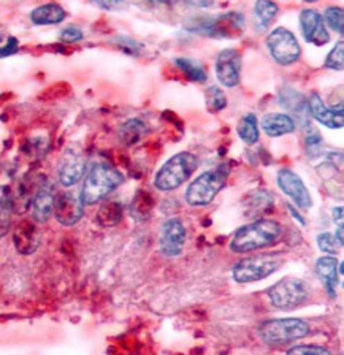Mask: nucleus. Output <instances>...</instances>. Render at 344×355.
<instances>
[{"label": "nucleus", "instance_id": "f257e3e1", "mask_svg": "<svg viewBox=\"0 0 344 355\" xmlns=\"http://www.w3.org/2000/svg\"><path fill=\"white\" fill-rule=\"evenodd\" d=\"M281 225L273 219H257L238 229L230 241V249L237 254L252 252L268 248L280 240Z\"/></svg>", "mask_w": 344, "mask_h": 355}, {"label": "nucleus", "instance_id": "a878e982", "mask_svg": "<svg viewBox=\"0 0 344 355\" xmlns=\"http://www.w3.org/2000/svg\"><path fill=\"white\" fill-rule=\"evenodd\" d=\"M144 132H146V125H144V122L138 118H132L121 125L119 138L122 143L127 144V146H132V144H135L141 140Z\"/></svg>", "mask_w": 344, "mask_h": 355}, {"label": "nucleus", "instance_id": "6e6552de", "mask_svg": "<svg viewBox=\"0 0 344 355\" xmlns=\"http://www.w3.org/2000/svg\"><path fill=\"white\" fill-rule=\"evenodd\" d=\"M266 48L277 64L292 65L295 64L302 54L298 40L291 31L284 27H277L266 37Z\"/></svg>", "mask_w": 344, "mask_h": 355}, {"label": "nucleus", "instance_id": "6ab92c4d", "mask_svg": "<svg viewBox=\"0 0 344 355\" xmlns=\"http://www.w3.org/2000/svg\"><path fill=\"white\" fill-rule=\"evenodd\" d=\"M280 103L281 107H284L289 113L295 116L300 124H302L304 129L311 127V116L308 110V98L303 96V94L297 92L295 89L292 87H284L281 89L280 92Z\"/></svg>", "mask_w": 344, "mask_h": 355}, {"label": "nucleus", "instance_id": "7c9ffc66", "mask_svg": "<svg viewBox=\"0 0 344 355\" xmlns=\"http://www.w3.org/2000/svg\"><path fill=\"white\" fill-rule=\"evenodd\" d=\"M207 107L211 113H219L227 107L225 94L218 86H211L207 91Z\"/></svg>", "mask_w": 344, "mask_h": 355}, {"label": "nucleus", "instance_id": "20e7f679", "mask_svg": "<svg viewBox=\"0 0 344 355\" xmlns=\"http://www.w3.org/2000/svg\"><path fill=\"white\" fill-rule=\"evenodd\" d=\"M311 327L302 319H273L266 320L259 327V336L265 344L270 346H284L308 336Z\"/></svg>", "mask_w": 344, "mask_h": 355}, {"label": "nucleus", "instance_id": "7ed1b4c3", "mask_svg": "<svg viewBox=\"0 0 344 355\" xmlns=\"http://www.w3.org/2000/svg\"><path fill=\"white\" fill-rule=\"evenodd\" d=\"M198 166V159L196 154L182 151L175 154L173 157L166 160L155 173L154 187L162 192L175 191L194 175Z\"/></svg>", "mask_w": 344, "mask_h": 355}, {"label": "nucleus", "instance_id": "2eb2a0df", "mask_svg": "<svg viewBox=\"0 0 344 355\" xmlns=\"http://www.w3.org/2000/svg\"><path fill=\"white\" fill-rule=\"evenodd\" d=\"M309 116L319 122V124L329 127V129H343V103L336 108H330L324 103L318 92H311L308 98Z\"/></svg>", "mask_w": 344, "mask_h": 355}, {"label": "nucleus", "instance_id": "58836bf2", "mask_svg": "<svg viewBox=\"0 0 344 355\" xmlns=\"http://www.w3.org/2000/svg\"><path fill=\"white\" fill-rule=\"evenodd\" d=\"M18 53V40L15 37H10L7 44L3 48H0V58H7V55Z\"/></svg>", "mask_w": 344, "mask_h": 355}, {"label": "nucleus", "instance_id": "a211bd4d", "mask_svg": "<svg viewBox=\"0 0 344 355\" xmlns=\"http://www.w3.org/2000/svg\"><path fill=\"white\" fill-rule=\"evenodd\" d=\"M13 244L16 251L22 255L33 254L40 246V232L33 220L24 219L15 227L13 232Z\"/></svg>", "mask_w": 344, "mask_h": 355}, {"label": "nucleus", "instance_id": "79ce46f5", "mask_svg": "<svg viewBox=\"0 0 344 355\" xmlns=\"http://www.w3.org/2000/svg\"><path fill=\"white\" fill-rule=\"evenodd\" d=\"M2 40H3V38H2V33H0V43H2Z\"/></svg>", "mask_w": 344, "mask_h": 355}, {"label": "nucleus", "instance_id": "473e14b6", "mask_svg": "<svg viewBox=\"0 0 344 355\" xmlns=\"http://www.w3.org/2000/svg\"><path fill=\"white\" fill-rule=\"evenodd\" d=\"M325 67L330 70H343L344 67V43L338 42L325 59Z\"/></svg>", "mask_w": 344, "mask_h": 355}, {"label": "nucleus", "instance_id": "bb28decb", "mask_svg": "<svg viewBox=\"0 0 344 355\" xmlns=\"http://www.w3.org/2000/svg\"><path fill=\"white\" fill-rule=\"evenodd\" d=\"M13 211L11 191L8 187H0V238H3L10 230Z\"/></svg>", "mask_w": 344, "mask_h": 355}, {"label": "nucleus", "instance_id": "423d86ee", "mask_svg": "<svg viewBox=\"0 0 344 355\" xmlns=\"http://www.w3.org/2000/svg\"><path fill=\"white\" fill-rule=\"evenodd\" d=\"M266 295H268L275 308L281 311H291L308 302L309 287L302 279L286 277V279L276 282L273 287H270Z\"/></svg>", "mask_w": 344, "mask_h": 355}, {"label": "nucleus", "instance_id": "1a4fd4ad", "mask_svg": "<svg viewBox=\"0 0 344 355\" xmlns=\"http://www.w3.org/2000/svg\"><path fill=\"white\" fill-rule=\"evenodd\" d=\"M244 27V16L238 11H229L225 15H219L216 18H209L198 22L196 32H202L205 35L214 38H233L241 33Z\"/></svg>", "mask_w": 344, "mask_h": 355}, {"label": "nucleus", "instance_id": "dca6fc26", "mask_svg": "<svg viewBox=\"0 0 344 355\" xmlns=\"http://www.w3.org/2000/svg\"><path fill=\"white\" fill-rule=\"evenodd\" d=\"M54 218L62 225H75L83 218V203L74 192H64L54 202Z\"/></svg>", "mask_w": 344, "mask_h": 355}, {"label": "nucleus", "instance_id": "9d476101", "mask_svg": "<svg viewBox=\"0 0 344 355\" xmlns=\"http://www.w3.org/2000/svg\"><path fill=\"white\" fill-rule=\"evenodd\" d=\"M216 76L224 87H237L241 78V54L237 49H224L216 58Z\"/></svg>", "mask_w": 344, "mask_h": 355}, {"label": "nucleus", "instance_id": "cd10ccee", "mask_svg": "<svg viewBox=\"0 0 344 355\" xmlns=\"http://www.w3.org/2000/svg\"><path fill=\"white\" fill-rule=\"evenodd\" d=\"M237 133L244 143L249 144V146L257 143L259 141V122H257V118H255V114L249 113L246 116H243L240 122H238Z\"/></svg>", "mask_w": 344, "mask_h": 355}, {"label": "nucleus", "instance_id": "4468645a", "mask_svg": "<svg viewBox=\"0 0 344 355\" xmlns=\"http://www.w3.org/2000/svg\"><path fill=\"white\" fill-rule=\"evenodd\" d=\"M186 243V229L178 218H171L164 224L160 233V251L166 257H176L182 252Z\"/></svg>", "mask_w": 344, "mask_h": 355}, {"label": "nucleus", "instance_id": "c85d7f7f", "mask_svg": "<svg viewBox=\"0 0 344 355\" xmlns=\"http://www.w3.org/2000/svg\"><path fill=\"white\" fill-rule=\"evenodd\" d=\"M273 202L275 197L271 196L270 192L266 191H259L255 192L254 196L249 198L248 203V213L251 216H262V214H268L271 209H273Z\"/></svg>", "mask_w": 344, "mask_h": 355}, {"label": "nucleus", "instance_id": "f704fd0d", "mask_svg": "<svg viewBox=\"0 0 344 355\" xmlns=\"http://www.w3.org/2000/svg\"><path fill=\"white\" fill-rule=\"evenodd\" d=\"M318 246L322 252L336 254L338 246H340V244H338L335 235H332L330 232H324L318 235Z\"/></svg>", "mask_w": 344, "mask_h": 355}, {"label": "nucleus", "instance_id": "f3484780", "mask_svg": "<svg viewBox=\"0 0 344 355\" xmlns=\"http://www.w3.org/2000/svg\"><path fill=\"white\" fill-rule=\"evenodd\" d=\"M54 186L53 182L48 180H43L40 184H38L35 196L32 198V216L35 222H46L53 216L54 211Z\"/></svg>", "mask_w": 344, "mask_h": 355}, {"label": "nucleus", "instance_id": "5701e85b", "mask_svg": "<svg viewBox=\"0 0 344 355\" xmlns=\"http://www.w3.org/2000/svg\"><path fill=\"white\" fill-rule=\"evenodd\" d=\"M277 5L273 2H266V0H259L254 5V18H255V29L257 32H265L268 29L271 22L277 16Z\"/></svg>", "mask_w": 344, "mask_h": 355}, {"label": "nucleus", "instance_id": "ddd939ff", "mask_svg": "<svg viewBox=\"0 0 344 355\" xmlns=\"http://www.w3.org/2000/svg\"><path fill=\"white\" fill-rule=\"evenodd\" d=\"M300 29H302V35L308 43L322 46V44L330 42V35L318 10L307 8L300 13Z\"/></svg>", "mask_w": 344, "mask_h": 355}, {"label": "nucleus", "instance_id": "e433bc0d", "mask_svg": "<svg viewBox=\"0 0 344 355\" xmlns=\"http://www.w3.org/2000/svg\"><path fill=\"white\" fill-rule=\"evenodd\" d=\"M83 38H85V33H83L80 27L76 26L65 27V29H62L59 33V40L64 43H76V42H81Z\"/></svg>", "mask_w": 344, "mask_h": 355}, {"label": "nucleus", "instance_id": "9b49d317", "mask_svg": "<svg viewBox=\"0 0 344 355\" xmlns=\"http://www.w3.org/2000/svg\"><path fill=\"white\" fill-rule=\"evenodd\" d=\"M277 186L281 187V191L286 193L289 198H292L298 208L308 209L313 207V198L308 192L307 186L302 181L295 171L289 168H281L277 171Z\"/></svg>", "mask_w": 344, "mask_h": 355}, {"label": "nucleus", "instance_id": "f03ea898", "mask_svg": "<svg viewBox=\"0 0 344 355\" xmlns=\"http://www.w3.org/2000/svg\"><path fill=\"white\" fill-rule=\"evenodd\" d=\"M124 181L121 171L108 164H94L83 182L80 200L83 205H96Z\"/></svg>", "mask_w": 344, "mask_h": 355}, {"label": "nucleus", "instance_id": "c756f323", "mask_svg": "<svg viewBox=\"0 0 344 355\" xmlns=\"http://www.w3.org/2000/svg\"><path fill=\"white\" fill-rule=\"evenodd\" d=\"M175 64L178 69L182 70V73H184L191 81L205 83L208 80L207 70H205L203 65L197 62V60L189 58H178L175 59Z\"/></svg>", "mask_w": 344, "mask_h": 355}, {"label": "nucleus", "instance_id": "c9c22d12", "mask_svg": "<svg viewBox=\"0 0 344 355\" xmlns=\"http://www.w3.org/2000/svg\"><path fill=\"white\" fill-rule=\"evenodd\" d=\"M304 143H307V151L311 154H319L320 149H322V137L320 133L313 129V125L308 127L307 129V137H304ZM313 154V155H314Z\"/></svg>", "mask_w": 344, "mask_h": 355}, {"label": "nucleus", "instance_id": "4c0bfd02", "mask_svg": "<svg viewBox=\"0 0 344 355\" xmlns=\"http://www.w3.org/2000/svg\"><path fill=\"white\" fill-rule=\"evenodd\" d=\"M114 43L118 44V46L122 49V51L127 53V54H138V51H140V43L133 40V38H129V37H118L114 40Z\"/></svg>", "mask_w": 344, "mask_h": 355}, {"label": "nucleus", "instance_id": "39448f33", "mask_svg": "<svg viewBox=\"0 0 344 355\" xmlns=\"http://www.w3.org/2000/svg\"><path fill=\"white\" fill-rule=\"evenodd\" d=\"M227 176H229V168L222 165L214 170L205 171L187 187L186 202L191 207H207L225 186Z\"/></svg>", "mask_w": 344, "mask_h": 355}, {"label": "nucleus", "instance_id": "412c9836", "mask_svg": "<svg viewBox=\"0 0 344 355\" xmlns=\"http://www.w3.org/2000/svg\"><path fill=\"white\" fill-rule=\"evenodd\" d=\"M260 124H262L264 132L271 138L289 135V133L295 130V121H293L289 114L282 113L265 114Z\"/></svg>", "mask_w": 344, "mask_h": 355}, {"label": "nucleus", "instance_id": "2f4dec72", "mask_svg": "<svg viewBox=\"0 0 344 355\" xmlns=\"http://www.w3.org/2000/svg\"><path fill=\"white\" fill-rule=\"evenodd\" d=\"M325 24L330 27L332 31H335L338 35H343L344 31V13L340 7H329L325 10L324 18Z\"/></svg>", "mask_w": 344, "mask_h": 355}, {"label": "nucleus", "instance_id": "ea45409f", "mask_svg": "<svg viewBox=\"0 0 344 355\" xmlns=\"http://www.w3.org/2000/svg\"><path fill=\"white\" fill-rule=\"evenodd\" d=\"M333 220L338 222V227H343V207L333 209Z\"/></svg>", "mask_w": 344, "mask_h": 355}, {"label": "nucleus", "instance_id": "72a5a7b5", "mask_svg": "<svg viewBox=\"0 0 344 355\" xmlns=\"http://www.w3.org/2000/svg\"><path fill=\"white\" fill-rule=\"evenodd\" d=\"M286 355H333L329 349L316 346V344H300L292 349H289Z\"/></svg>", "mask_w": 344, "mask_h": 355}, {"label": "nucleus", "instance_id": "b1692460", "mask_svg": "<svg viewBox=\"0 0 344 355\" xmlns=\"http://www.w3.org/2000/svg\"><path fill=\"white\" fill-rule=\"evenodd\" d=\"M153 209H154V198L151 193L146 191H138L130 205L132 218L138 222H143L151 218Z\"/></svg>", "mask_w": 344, "mask_h": 355}, {"label": "nucleus", "instance_id": "f8f14e48", "mask_svg": "<svg viewBox=\"0 0 344 355\" xmlns=\"http://www.w3.org/2000/svg\"><path fill=\"white\" fill-rule=\"evenodd\" d=\"M86 171V159L80 149L69 148L59 162V181L65 187L75 186Z\"/></svg>", "mask_w": 344, "mask_h": 355}, {"label": "nucleus", "instance_id": "0eeeda50", "mask_svg": "<svg viewBox=\"0 0 344 355\" xmlns=\"http://www.w3.org/2000/svg\"><path fill=\"white\" fill-rule=\"evenodd\" d=\"M281 260L277 255L264 254V255H252V257H246L238 262L232 270L233 279L240 284H246V282H255L260 279H265L270 275L280 268Z\"/></svg>", "mask_w": 344, "mask_h": 355}, {"label": "nucleus", "instance_id": "393cba45", "mask_svg": "<svg viewBox=\"0 0 344 355\" xmlns=\"http://www.w3.org/2000/svg\"><path fill=\"white\" fill-rule=\"evenodd\" d=\"M122 219V205L114 200L103 202L102 207L98 208L97 222L100 227H114L118 225Z\"/></svg>", "mask_w": 344, "mask_h": 355}, {"label": "nucleus", "instance_id": "4be33fe9", "mask_svg": "<svg viewBox=\"0 0 344 355\" xmlns=\"http://www.w3.org/2000/svg\"><path fill=\"white\" fill-rule=\"evenodd\" d=\"M67 18V11L59 3H44L33 8L31 13V21L35 26L59 24Z\"/></svg>", "mask_w": 344, "mask_h": 355}, {"label": "nucleus", "instance_id": "a19ab883", "mask_svg": "<svg viewBox=\"0 0 344 355\" xmlns=\"http://www.w3.org/2000/svg\"><path fill=\"white\" fill-rule=\"evenodd\" d=\"M289 209H291V213L293 214V218H295L297 220H300V224H304V220H303L302 218H300V214L297 213V211H295V209H293V207H292V205H289Z\"/></svg>", "mask_w": 344, "mask_h": 355}, {"label": "nucleus", "instance_id": "aec40b11", "mask_svg": "<svg viewBox=\"0 0 344 355\" xmlns=\"http://www.w3.org/2000/svg\"><path fill=\"white\" fill-rule=\"evenodd\" d=\"M338 271H340V263L333 255H324L316 262V275L319 276L322 284L325 286L329 295L333 298L336 297L338 288Z\"/></svg>", "mask_w": 344, "mask_h": 355}]
</instances>
